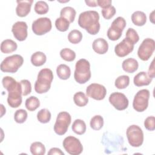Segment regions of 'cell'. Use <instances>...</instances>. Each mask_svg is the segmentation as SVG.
<instances>
[{
  "label": "cell",
  "mask_w": 155,
  "mask_h": 155,
  "mask_svg": "<svg viewBox=\"0 0 155 155\" xmlns=\"http://www.w3.org/2000/svg\"><path fill=\"white\" fill-rule=\"evenodd\" d=\"M2 84L8 94L7 103L12 108H18L22 104V88L20 82H17L11 76H4L2 79Z\"/></svg>",
  "instance_id": "1"
},
{
  "label": "cell",
  "mask_w": 155,
  "mask_h": 155,
  "mask_svg": "<svg viewBox=\"0 0 155 155\" xmlns=\"http://www.w3.org/2000/svg\"><path fill=\"white\" fill-rule=\"evenodd\" d=\"M99 15L95 10L85 11L80 13L78 18L79 25L89 34L96 35L100 30Z\"/></svg>",
  "instance_id": "2"
},
{
  "label": "cell",
  "mask_w": 155,
  "mask_h": 155,
  "mask_svg": "<svg viewBox=\"0 0 155 155\" xmlns=\"http://www.w3.org/2000/svg\"><path fill=\"white\" fill-rule=\"evenodd\" d=\"M53 79V73L51 70L45 68L41 69L37 76L35 83V90L37 93L42 94L47 93L51 87Z\"/></svg>",
  "instance_id": "3"
},
{
  "label": "cell",
  "mask_w": 155,
  "mask_h": 155,
  "mask_svg": "<svg viewBox=\"0 0 155 155\" xmlns=\"http://www.w3.org/2000/svg\"><path fill=\"white\" fill-rule=\"evenodd\" d=\"M91 73L90 70V64L85 59L78 60L75 65L74 78L75 81L80 84H85L91 78Z\"/></svg>",
  "instance_id": "4"
},
{
  "label": "cell",
  "mask_w": 155,
  "mask_h": 155,
  "mask_svg": "<svg viewBox=\"0 0 155 155\" xmlns=\"http://www.w3.org/2000/svg\"><path fill=\"white\" fill-rule=\"evenodd\" d=\"M24 58L22 56L16 54L6 57L1 63V70L5 73H16L22 65Z\"/></svg>",
  "instance_id": "5"
},
{
  "label": "cell",
  "mask_w": 155,
  "mask_h": 155,
  "mask_svg": "<svg viewBox=\"0 0 155 155\" xmlns=\"http://www.w3.org/2000/svg\"><path fill=\"white\" fill-rule=\"evenodd\" d=\"M129 144L133 147H140L143 142V133L141 128L137 125L129 126L126 131Z\"/></svg>",
  "instance_id": "6"
},
{
  "label": "cell",
  "mask_w": 155,
  "mask_h": 155,
  "mask_svg": "<svg viewBox=\"0 0 155 155\" xmlns=\"http://www.w3.org/2000/svg\"><path fill=\"white\" fill-rule=\"evenodd\" d=\"M126 26L125 19L121 16L116 18L111 23L107 31V37L111 41H117L122 36V31Z\"/></svg>",
  "instance_id": "7"
},
{
  "label": "cell",
  "mask_w": 155,
  "mask_h": 155,
  "mask_svg": "<svg viewBox=\"0 0 155 155\" xmlns=\"http://www.w3.org/2000/svg\"><path fill=\"white\" fill-rule=\"evenodd\" d=\"M71 121V115L67 111L58 113L53 127L54 132L58 135H64L67 131Z\"/></svg>",
  "instance_id": "8"
},
{
  "label": "cell",
  "mask_w": 155,
  "mask_h": 155,
  "mask_svg": "<svg viewBox=\"0 0 155 155\" xmlns=\"http://www.w3.org/2000/svg\"><path fill=\"white\" fill-rule=\"evenodd\" d=\"M150 96V91L147 89H142L138 91L133 99V108L137 112L145 111L148 106Z\"/></svg>",
  "instance_id": "9"
},
{
  "label": "cell",
  "mask_w": 155,
  "mask_h": 155,
  "mask_svg": "<svg viewBox=\"0 0 155 155\" xmlns=\"http://www.w3.org/2000/svg\"><path fill=\"white\" fill-rule=\"evenodd\" d=\"M155 49V41L151 38L143 40L137 50L138 57L142 61H148L152 56Z\"/></svg>",
  "instance_id": "10"
},
{
  "label": "cell",
  "mask_w": 155,
  "mask_h": 155,
  "mask_svg": "<svg viewBox=\"0 0 155 155\" xmlns=\"http://www.w3.org/2000/svg\"><path fill=\"white\" fill-rule=\"evenodd\" d=\"M65 150L71 155H79L83 151V147L80 140L72 136L66 137L62 142Z\"/></svg>",
  "instance_id": "11"
},
{
  "label": "cell",
  "mask_w": 155,
  "mask_h": 155,
  "mask_svg": "<svg viewBox=\"0 0 155 155\" xmlns=\"http://www.w3.org/2000/svg\"><path fill=\"white\" fill-rule=\"evenodd\" d=\"M52 24L50 18L47 17L39 18L34 21L32 23L31 28L33 32L36 35H43L50 31Z\"/></svg>",
  "instance_id": "12"
},
{
  "label": "cell",
  "mask_w": 155,
  "mask_h": 155,
  "mask_svg": "<svg viewBox=\"0 0 155 155\" xmlns=\"http://www.w3.org/2000/svg\"><path fill=\"white\" fill-rule=\"evenodd\" d=\"M86 94L88 97L97 101H101L105 98L107 94V89L100 84L92 83L87 87Z\"/></svg>",
  "instance_id": "13"
},
{
  "label": "cell",
  "mask_w": 155,
  "mask_h": 155,
  "mask_svg": "<svg viewBox=\"0 0 155 155\" xmlns=\"http://www.w3.org/2000/svg\"><path fill=\"white\" fill-rule=\"evenodd\" d=\"M110 103L117 110H125L129 104V101L126 96L120 92H114L109 96Z\"/></svg>",
  "instance_id": "14"
},
{
  "label": "cell",
  "mask_w": 155,
  "mask_h": 155,
  "mask_svg": "<svg viewBox=\"0 0 155 155\" xmlns=\"http://www.w3.org/2000/svg\"><path fill=\"white\" fill-rule=\"evenodd\" d=\"M28 26L24 21H17L13 24L12 31L14 37L19 41H23L26 39L28 36Z\"/></svg>",
  "instance_id": "15"
},
{
  "label": "cell",
  "mask_w": 155,
  "mask_h": 155,
  "mask_svg": "<svg viewBox=\"0 0 155 155\" xmlns=\"http://www.w3.org/2000/svg\"><path fill=\"white\" fill-rule=\"evenodd\" d=\"M134 49V45L131 44L125 38H124L121 42L116 45L114 47V52L120 58L125 57Z\"/></svg>",
  "instance_id": "16"
},
{
  "label": "cell",
  "mask_w": 155,
  "mask_h": 155,
  "mask_svg": "<svg viewBox=\"0 0 155 155\" xmlns=\"http://www.w3.org/2000/svg\"><path fill=\"white\" fill-rule=\"evenodd\" d=\"M33 0L16 1L17 6L16 8V15L19 17L26 16L30 12Z\"/></svg>",
  "instance_id": "17"
},
{
  "label": "cell",
  "mask_w": 155,
  "mask_h": 155,
  "mask_svg": "<svg viewBox=\"0 0 155 155\" xmlns=\"http://www.w3.org/2000/svg\"><path fill=\"white\" fill-rule=\"evenodd\" d=\"M92 48L96 53L103 54L107 52L108 50V44L105 39L99 38L93 42Z\"/></svg>",
  "instance_id": "18"
},
{
  "label": "cell",
  "mask_w": 155,
  "mask_h": 155,
  "mask_svg": "<svg viewBox=\"0 0 155 155\" xmlns=\"http://www.w3.org/2000/svg\"><path fill=\"white\" fill-rule=\"evenodd\" d=\"M151 78H150L145 71H140L136 74L133 79L134 84L137 87H142L145 85H148L152 81Z\"/></svg>",
  "instance_id": "19"
},
{
  "label": "cell",
  "mask_w": 155,
  "mask_h": 155,
  "mask_svg": "<svg viewBox=\"0 0 155 155\" xmlns=\"http://www.w3.org/2000/svg\"><path fill=\"white\" fill-rule=\"evenodd\" d=\"M139 67V64L137 60L134 58H127L125 59L122 64V69L127 73H133L136 71Z\"/></svg>",
  "instance_id": "20"
},
{
  "label": "cell",
  "mask_w": 155,
  "mask_h": 155,
  "mask_svg": "<svg viewBox=\"0 0 155 155\" xmlns=\"http://www.w3.org/2000/svg\"><path fill=\"white\" fill-rule=\"evenodd\" d=\"M18 45L14 41L7 39L2 41L1 44V51L3 53L8 54L16 50Z\"/></svg>",
  "instance_id": "21"
},
{
  "label": "cell",
  "mask_w": 155,
  "mask_h": 155,
  "mask_svg": "<svg viewBox=\"0 0 155 155\" xmlns=\"http://www.w3.org/2000/svg\"><path fill=\"white\" fill-rule=\"evenodd\" d=\"M30 61L31 64L36 67H40L44 65L46 61V55L42 51H36L31 56Z\"/></svg>",
  "instance_id": "22"
},
{
  "label": "cell",
  "mask_w": 155,
  "mask_h": 155,
  "mask_svg": "<svg viewBox=\"0 0 155 155\" xmlns=\"http://www.w3.org/2000/svg\"><path fill=\"white\" fill-rule=\"evenodd\" d=\"M76 14V12L75 9L70 6H67L62 8L60 12V16L66 19L70 23L74 21Z\"/></svg>",
  "instance_id": "23"
},
{
  "label": "cell",
  "mask_w": 155,
  "mask_h": 155,
  "mask_svg": "<svg viewBox=\"0 0 155 155\" xmlns=\"http://www.w3.org/2000/svg\"><path fill=\"white\" fill-rule=\"evenodd\" d=\"M131 21L137 26H143L147 22V16L142 11H136L131 15Z\"/></svg>",
  "instance_id": "24"
},
{
  "label": "cell",
  "mask_w": 155,
  "mask_h": 155,
  "mask_svg": "<svg viewBox=\"0 0 155 155\" xmlns=\"http://www.w3.org/2000/svg\"><path fill=\"white\" fill-rule=\"evenodd\" d=\"M56 74L58 78L62 80L68 79L71 75V70L66 64H60L56 68Z\"/></svg>",
  "instance_id": "25"
},
{
  "label": "cell",
  "mask_w": 155,
  "mask_h": 155,
  "mask_svg": "<svg viewBox=\"0 0 155 155\" xmlns=\"http://www.w3.org/2000/svg\"><path fill=\"white\" fill-rule=\"evenodd\" d=\"M71 128L73 132L76 134L82 135L86 131V124L83 120L78 119L73 122Z\"/></svg>",
  "instance_id": "26"
},
{
  "label": "cell",
  "mask_w": 155,
  "mask_h": 155,
  "mask_svg": "<svg viewBox=\"0 0 155 155\" xmlns=\"http://www.w3.org/2000/svg\"><path fill=\"white\" fill-rule=\"evenodd\" d=\"M73 101L74 104L78 107H84L88 102V96L82 91L76 93L73 96Z\"/></svg>",
  "instance_id": "27"
},
{
  "label": "cell",
  "mask_w": 155,
  "mask_h": 155,
  "mask_svg": "<svg viewBox=\"0 0 155 155\" xmlns=\"http://www.w3.org/2000/svg\"><path fill=\"white\" fill-rule=\"evenodd\" d=\"M30 150L33 155H44L45 153V147L41 142H33L30 145Z\"/></svg>",
  "instance_id": "28"
},
{
  "label": "cell",
  "mask_w": 155,
  "mask_h": 155,
  "mask_svg": "<svg viewBox=\"0 0 155 155\" xmlns=\"http://www.w3.org/2000/svg\"><path fill=\"white\" fill-rule=\"evenodd\" d=\"M25 105L28 111H33L36 110L39 107L40 102L38 97L34 96H31L25 100Z\"/></svg>",
  "instance_id": "29"
},
{
  "label": "cell",
  "mask_w": 155,
  "mask_h": 155,
  "mask_svg": "<svg viewBox=\"0 0 155 155\" xmlns=\"http://www.w3.org/2000/svg\"><path fill=\"white\" fill-rule=\"evenodd\" d=\"M130 84V78L127 75H121L118 76L114 82L115 87L118 89H124L127 88Z\"/></svg>",
  "instance_id": "30"
},
{
  "label": "cell",
  "mask_w": 155,
  "mask_h": 155,
  "mask_svg": "<svg viewBox=\"0 0 155 155\" xmlns=\"http://www.w3.org/2000/svg\"><path fill=\"white\" fill-rule=\"evenodd\" d=\"M90 127L94 130H101L104 125V119L101 115H95L90 120Z\"/></svg>",
  "instance_id": "31"
},
{
  "label": "cell",
  "mask_w": 155,
  "mask_h": 155,
  "mask_svg": "<svg viewBox=\"0 0 155 155\" xmlns=\"http://www.w3.org/2000/svg\"><path fill=\"white\" fill-rule=\"evenodd\" d=\"M51 113L47 108H42L37 113V119L38 121L42 124L49 122L51 119Z\"/></svg>",
  "instance_id": "32"
},
{
  "label": "cell",
  "mask_w": 155,
  "mask_h": 155,
  "mask_svg": "<svg viewBox=\"0 0 155 155\" xmlns=\"http://www.w3.org/2000/svg\"><path fill=\"white\" fill-rule=\"evenodd\" d=\"M60 56L64 60L71 62L76 58V53L70 48H64L60 51Z\"/></svg>",
  "instance_id": "33"
},
{
  "label": "cell",
  "mask_w": 155,
  "mask_h": 155,
  "mask_svg": "<svg viewBox=\"0 0 155 155\" xmlns=\"http://www.w3.org/2000/svg\"><path fill=\"white\" fill-rule=\"evenodd\" d=\"M125 39L131 44L134 45L139 40V36L137 31L133 28H129L125 34Z\"/></svg>",
  "instance_id": "34"
},
{
  "label": "cell",
  "mask_w": 155,
  "mask_h": 155,
  "mask_svg": "<svg viewBox=\"0 0 155 155\" xmlns=\"http://www.w3.org/2000/svg\"><path fill=\"white\" fill-rule=\"evenodd\" d=\"M34 10L39 15H44L48 12L49 7L45 1H39L35 3Z\"/></svg>",
  "instance_id": "35"
},
{
  "label": "cell",
  "mask_w": 155,
  "mask_h": 155,
  "mask_svg": "<svg viewBox=\"0 0 155 155\" xmlns=\"http://www.w3.org/2000/svg\"><path fill=\"white\" fill-rule=\"evenodd\" d=\"M82 39V34L78 30H73L68 35V39L70 42L76 44L79 43Z\"/></svg>",
  "instance_id": "36"
},
{
  "label": "cell",
  "mask_w": 155,
  "mask_h": 155,
  "mask_svg": "<svg viewBox=\"0 0 155 155\" xmlns=\"http://www.w3.org/2000/svg\"><path fill=\"white\" fill-rule=\"evenodd\" d=\"M55 26L56 28L60 31H66L70 26V22L62 17L58 18L55 21Z\"/></svg>",
  "instance_id": "37"
},
{
  "label": "cell",
  "mask_w": 155,
  "mask_h": 155,
  "mask_svg": "<svg viewBox=\"0 0 155 155\" xmlns=\"http://www.w3.org/2000/svg\"><path fill=\"white\" fill-rule=\"evenodd\" d=\"M28 114L26 110L24 109H19L16 110L14 114V119L16 123L22 124L27 119Z\"/></svg>",
  "instance_id": "38"
},
{
  "label": "cell",
  "mask_w": 155,
  "mask_h": 155,
  "mask_svg": "<svg viewBox=\"0 0 155 155\" xmlns=\"http://www.w3.org/2000/svg\"><path fill=\"white\" fill-rule=\"evenodd\" d=\"M116 8L114 6L111 5L108 7L102 8L101 10V13L102 16L105 19H110L113 17L116 13Z\"/></svg>",
  "instance_id": "39"
},
{
  "label": "cell",
  "mask_w": 155,
  "mask_h": 155,
  "mask_svg": "<svg viewBox=\"0 0 155 155\" xmlns=\"http://www.w3.org/2000/svg\"><path fill=\"white\" fill-rule=\"evenodd\" d=\"M22 88V96H27L31 91V85L30 82L27 79H22L20 81Z\"/></svg>",
  "instance_id": "40"
},
{
  "label": "cell",
  "mask_w": 155,
  "mask_h": 155,
  "mask_svg": "<svg viewBox=\"0 0 155 155\" xmlns=\"http://www.w3.org/2000/svg\"><path fill=\"white\" fill-rule=\"evenodd\" d=\"M144 127L148 131H154L155 130V118L151 116L147 117L144 121Z\"/></svg>",
  "instance_id": "41"
},
{
  "label": "cell",
  "mask_w": 155,
  "mask_h": 155,
  "mask_svg": "<svg viewBox=\"0 0 155 155\" xmlns=\"http://www.w3.org/2000/svg\"><path fill=\"white\" fill-rule=\"evenodd\" d=\"M112 1L111 0H97V5L102 8L108 7L111 5Z\"/></svg>",
  "instance_id": "42"
},
{
  "label": "cell",
  "mask_w": 155,
  "mask_h": 155,
  "mask_svg": "<svg viewBox=\"0 0 155 155\" xmlns=\"http://www.w3.org/2000/svg\"><path fill=\"white\" fill-rule=\"evenodd\" d=\"M154 60L153 59L151 62V64L149 66V68H148V75L150 78H151V79H153L155 76V71H154Z\"/></svg>",
  "instance_id": "43"
},
{
  "label": "cell",
  "mask_w": 155,
  "mask_h": 155,
  "mask_svg": "<svg viewBox=\"0 0 155 155\" xmlns=\"http://www.w3.org/2000/svg\"><path fill=\"white\" fill-rule=\"evenodd\" d=\"M48 155H54V154H58V155H64V153L60 148L53 147L50 149L49 151L48 152Z\"/></svg>",
  "instance_id": "44"
},
{
  "label": "cell",
  "mask_w": 155,
  "mask_h": 155,
  "mask_svg": "<svg viewBox=\"0 0 155 155\" xmlns=\"http://www.w3.org/2000/svg\"><path fill=\"white\" fill-rule=\"evenodd\" d=\"M85 2L89 7L97 6V0H85Z\"/></svg>",
  "instance_id": "45"
},
{
  "label": "cell",
  "mask_w": 155,
  "mask_h": 155,
  "mask_svg": "<svg viewBox=\"0 0 155 155\" xmlns=\"http://www.w3.org/2000/svg\"><path fill=\"white\" fill-rule=\"evenodd\" d=\"M154 10H153L152 12L150 14V21L153 23V24H154Z\"/></svg>",
  "instance_id": "46"
},
{
  "label": "cell",
  "mask_w": 155,
  "mask_h": 155,
  "mask_svg": "<svg viewBox=\"0 0 155 155\" xmlns=\"http://www.w3.org/2000/svg\"><path fill=\"white\" fill-rule=\"evenodd\" d=\"M1 117H2L4 114L5 113V108L4 107V105L2 104H1Z\"/></svg>",
  "instance_id": "47"
}]
</instances>
